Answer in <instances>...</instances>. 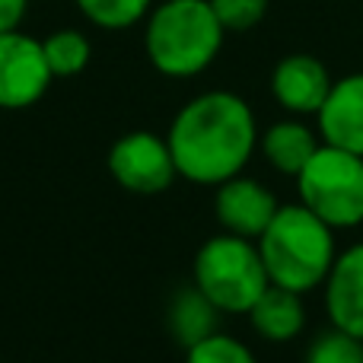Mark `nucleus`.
<instances>
[{
    "mask_svg": "<svg viewBox=\"0 0 363 363\" xmlns=\"http://www.w3.org/2000/svg\"><path fill=\"white\" fill-rule=\"evenodd\" d=\"M258 121L252 106L230 89H207L188 99L169 125V150L176 172L191 185L217 188L242 176L258 150Z\"/></svg>",
    "mask_w": 363,
    "mask_h": 363,
    "instance_id": "f257e3e1",
    "label": "nucleus"
},
{
    "mask_svg": "<svg viewBox=\"0 0 363 363\" xmlns=\"http://www.w3.org/2000/svg\"><path fill=\"white\" fill-rule=\"evenodd\" d=\"M258 252L274 287L306 296L322 290L341 249L332 226L296 201L277 207L268 230L258 236Z\"/></svg>",
    "mask_w": 363,
    "mask_h": 363,
    "instance_id": "f03ea898",
    "label": "nucleus"
},
{
    "mask_svg": "<svg viewBox=\"0 0 363 363\" xmlns=\"http://www.w3.org/2000/svg\"><path fill=\"white\" fill-rule=\"evenodd\" d=\"M226 29L211 0H163L144 19L147 61L169 80H191L217 61Z\"/></svg>",
    "mask_w": 363,
    "mask_h": 363,
    "instance_id": "7ed1b4c3",
    "label": "nucleus"
},
{
    "mask_svg": "<svg viewBox=\"0 0 363 363\" xmlns=\"http://www.w3.org/2000/svg\"><path fill=\"white\" fill-rule=\"evenodd\" d=\"M191 284L223 315H245L271 287L258 242L233 233H217L198 249Z\"/></svg>",
    "mask_w": 363,
    "mask_h": 363,
    "instance_id": "20e7f679",
    "label": "nucleus"
},
{
    "mask_svg": "<svg viewBox=\"0 0 363 363\" xmlns=\"http://www.w3.org/2000/svg\"><path fill=\"white\" fill-rule=\"evenodd\" d=\"M294 182L300 204L309 207L335 233L363 226V157L332 144H319V150Z\"/></svg>",
    "mask_w": 363,
    "mask_h": 363,
    "instance_id": "39448f33",
    "label": "nucleus"
},
{
    "mask_svg": "<svg viewBox=\"0 0 363 363\" xmlns=\"http://www.w3.org/2000/svg\"><path fill=\"white\" fill-rule=\"evenodd\" d=\"M108 172L131 194H163L179 179L169 140L153 131H128L108 150Z\"/></svg>",
    "mask_w": 363,
    "mask_h": 363,
    "instance_id": "423d86ee",
    "label": "nucleus"
},
{
    "mask_svg": "<svg viewBox=\"0 0 363 363\" xmlns=\"http://www.w3.org/2000/svg\"><path fill=\"white\" fill-rule=\"evenodd\" d=\"M55 83L42 51V38L23 29L0 32V108L19 112L48 93Z\"/></svg>",
    "mask_w": 363,
    "mask_h": 363,
    "instance_id": "0eeeda50",
    "label": "nucleus"
},
{
    "mask_svg": "<svg viewBox=\"0 0 363 363\" xmlns=\"http://www.w3.org/2000/svg\"><path fill=\"white\" fill-rule=\"evenodd\" d=\"M277 198L264 182L252 176H233L213 191V217L220 230L258 242L268 223L277 213Z\"/></svg>",
    "mask_w": 363,
    "mask_h": 363,
    "instance_id": "6e6552de",
    "label": "nucleus"
},
{
    "mask_svg": "<svg viewBox=\"0 0 363 363\" xmlns=\"http://www.w3.org/2000/svg\"><path fill=\"white\" fill-rule=\"evenodd\" d=\"M332 83L335 80L328 67L306 51H294V55L281 57L271 70V96L294 118L319 115V108L325 106L328 93H332Z\"/></svg>",
    "mask_w": 363,
    "mask_h": 363,
    "instance_id": "1a4fd4ad",
    "label": "nucleus"
},
{
    "mask_svg": "<svg viewBox=\"0 0 363 363\" xmlns=\"http://www.w3.org/2000/svg\"><path fill=\"white\" fill-rule=\"evenodd\" d=\"M322 306L328 325L363 341V239L338 252L322 284Z\"/></svg>",
    "mask_w": 363,
    "mask_h": 363,
    "instance_id": "9d476101",
    "label": "nucleus"
},
{
    "mask_svg": "<svg viewBox=\"0 0 363 363\" xmlns=\"http://www.w3.org/2000/svg\"><path fill=\"white\" fill-rule=\"evenodd\" d=\"M315 131L322 144L363 157V70L332 83L325 106L315 115Z\"/></svg>",
    "mask_w": 363,
    "mask_h": 363,
    "instance_id": "9b49d317",
    "label": "nucleus"
},
{
    "mask_svg": "<svg viewBox=\"0 0 363 363\" xmlns=\"http://www.w3.org/2000/svg\"><path fill=\"white\" fill-rule=\"evenodd\" d=\"M319 131L309 128L303 118L290 115V118H281L264 128L262 138H258V153L274 172L296 179L303 172V166L313 160V153L319 150Z\"/></svg>",
    "mask_w": 363,
    "mask_h": 363,
    "instance_id": "f8f14e48",
    "label": "nucleus"
},
{
    "mask_svg": "<svg viewBox=\"0 0 363 363\" xmlns=\"http://www.w3.org/2000/svg\"><path fill=\"white\" fill-rule=\"evenodd\" d=\"M249 325L268 345H287L296 341L306 328V303L300 294L284 290L271 284L262 296L255 300V306L249 309Z\"/></svg>",
    "mask_w": 363,
    "mask_h": 363,
    "instance_id": "ddd939ff",
    "label": "nucleus"
},
{
    "mask_svg": "<svg viewBox=\"0 0 363 363\" xmlns=\"http://www.w3.org/2000/svg\"><path fill=\"white\" fill-rule=\"evenodd\" d=\"M220 309L201 294L198 287H182L176 296H172L169 309H166V325H169V335L179 341L182 347H191L198 341L211 338L213 332H220Z\"/></svg>",
    "mask_w": 363,
    "mask_h": 363,
    "instance_id": "4468645a",
    "label": "nucleus"
},
{
    "mask_svg": "<svg viewBox=\"0 0 363 363\" xmlns=\"http://www.w3.org/2000/svg\"><path fill=\"white\" fill-rule=\"evenodd\" d=\"M42 51L55 80L80 77L89 67V57H93V45H89V38L80 29H57L51 35H45Z\"/></svg>",
    "mask_w": 363,
    "mask_h": 363,
    "instance_id": "2eb2a0df",
    "label": "nucleus"
},
{
    "mask_svg": "<svg viewBox=\"0 0 363 363\" xmlns=\"http://www.w3.org/2000/svg\"><path fill=\"white\" fill-rule=\"evenodd\" d=\"M77 10L106 32H121L144 23L153 10V0H74Z\"/></svg>",
    "mask_w": 363,
    "mask_h": 363,
    "instance_id": "dca6fc26",
    "label": "nucleus"
},
{
    "mask_svg": "<svg viewBox=\"0 0 363 363\" xmlns=\"http://www.w3.org/2000/svg\"><path fill=\"white\" fill-rule=\"evenodd\" d=\"M303 363H363V341L328 325L309 341Z\"/></svg>",
    "mask_w": 363,
    "mask_h": 363,
    "instance_id": "f3484780",
    "label": "nucleus"
},
{
    "mask_svg": "<svg viewBox=\"0 0 363 363\" xmlns=\"http://www.w3.org/2000/svg\"><path fill=\"white\" fill-rule=\"evenodd\" d=\"M185 363H258V357L245 341L233 338L226 332H213L211 338L188 347Z\"/></svg>",
    "mask_w": 363,
    "mask_h": 363,
    "instance_id": "a211bd4d",
    "label": "nucleus"
},
{
    "mask_svg": "<svg viewBox=\"0 0 363 363\" xmlns=\"http://www.w3.org/2000/svg\"><path fill=\"white\" fill-rule=\"evenodd\" d=\"M271 0H211L220 26L226 32H252L264 16H268Z\"/></svg>",
    "mask_w": 363,
    "mask_h": 363,
    "instance_id": "6ab92c4d",
    "label": "nucleus"
},
{
    "mask_svg": "<svg viewBox=\"0 0 363 363\" xmlns=\"http://www.w3.org/2000/svg\"><path fill=\"white\" fill-rule=\"evenodd\" d=\"M26 13H29V0H0V32L23 29Z\"/></svg>",
    "mask_w": 363,
    "mask_h": 363,
    "instance_id": "aec40b11",
    "label": "nucleus"
}]
</instances>
